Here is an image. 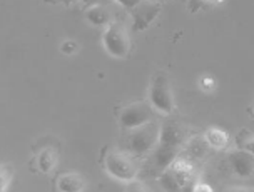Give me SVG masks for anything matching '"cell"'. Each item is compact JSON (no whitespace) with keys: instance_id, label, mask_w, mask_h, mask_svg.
Instances as JSON below:
<instances>
[{"instance_id":"cell-1","label":"cell","mask_w":254,"mask_h":192,"mask_svg":"<svg viewBox=\"0 0 254 192\" xmlns=\"http://www.w3.org/2000/svg\"><path fill=\"white\" fill-rule=\"evenodd\" d=\"M104 169L111 177L121 181V182H129L134 181L137 176V164L130 155H127L119 150H109L104 157Z\"/></svg>"},{"instance_id":"cell-2","label":"cell","mask_w":254,"mask_h":192,"mask_svg":"<svg viewBox=\"0 0 254 192\" xmlns=\"http://www.w3.org/2000/svg\"><path fill=\"white\" fill-rule=\"evenodd\" d=\"M149 102L154 111H157L159 114H169L174 111V97H172L169 80L164 74H156L149 87Z\"/></svg>"},{"instance_id":"cell-3","label":"cell","mask_w":254,"mask_h":192,"mask_svg":"<svg viewBox=\"0 0 254 192\" xmlns=\"http://www.w3.org/2000/svg\"><path fill=\"white\" fill-rule=\"evenodd\" d=\"M161 137V127L156 122H147V124L135 127L129 135V149L135 155L147 154L159 144Z\"/></svg>"},{"instance_id":"cell-4","label":"cell","mask_w":254,"mask_h":192,"mask_svg":"<svg viewBox=\"0 0 254 192\" xmlns=\"http://www.w3.org/2000/svg\"><path fill=\"white\" fill-rule=\"evenodd\" d=\"M102 45L109 56L116 59H124L129 56L130 40L127 30L121 24H111L102 34Z\"/></svg>"},{"instance_id":"cell-5","label":"cell","mask_w":254,"mask_h":192,"mask_svg":"<svg viewBox=\"0 0 254 192\" xmlns=\"http://www.w3.org/2000/svg\"><path fill=\"white\" fill-rule=\"evenodd\" d=\"M152 121V107L146 102H134L121 111L119 122L124 129L132 130Z\"/></svg>"},{"instance_id":"cell-6","label":"cell","mask_w":254,"mask_h":192,"mask_svg":"<svg viewBox=\"0 0 254 192\" xmlns=\"http://www.w3.org/2000/svg\"><path fill=\"white\" fill-rule=\"evenodd\" d=\"M161 12V5L157 3H151V0L147 2H140L137 7L132 8V27L135 32L146 30L149 25L152 24L154 19Z\"/></svg>"},{"instance_id":"cell-7","label":"cell","mask_w":254,"mask_h":192,"mask_svg":"<svg viewBox=\"0 0 254 192\" xmlns=\"http://www.w3.org/2000/svg\"><path fill=\"white\" fill-rule=\"evenodd\" d=\"M228 162H229V167L238 177H251L254 174V155L246 152V150H233L229 152L228 155Z\"/></svg>"},{"instance_id":"cell-8","label":"cell","mask_w":254,"mask_h":192,"mask_svg":"<svg viewBox=\"0 0 254 192\" xmlns=\"http://www.w3.org/2000/svg\"><path fill=\"white\" fill-rule=\"evenodd\" d=\"M59 192H82L85 191V181L79 172H64L56 182Z\"/></svg>"},{"instance_id":"cell-9","label":"cell","mask_w":254,"mask_h":192,"mask_svg":"<svg viewBox=\"0 0 254 192\" xmlns=\"http://www.w3.org/2000/svg\"><path fill=\"white\" fill-rule=\"evenodd\" d=\"M178 154H179V147H176V145L157 144V149L154 152V166L162 172L166 167H169L174 162Z\"/></svg>"},{"instance_id":"cell-10","label":"cell","mask_w":254,"mask_h":192,"mask_svg":"<svg viewBox=\"0 0 254 192\" xmlns=\"http://www.w3.org/2000/svg\"><path fill=\"white\" fill-rule=\"evenodd\" d=\"M167 169H169V171L174 174V177L178 179V182L181 184V187H183V189L189 184V181L192 179V176H194V166H192V162L186 161V159L176 157L174 162H172Z\"/></svg>"},{"instance_id":"cell-11","label":"cell","mask_w":254,"mask_h":192,"mask_svg":"<svg viewBox=\"0 0 254 192\" xmlns=\"http://www.w3.org/2000/svg\"><path fill=\"white\" fill-rule=\"evenodd\" d=\"M35 166H37V171L42 174L52 172L57 166V152L51 147L42 149L35 157Z\"/></svg>"},{"instance_id":"cell-12","label":"cell","mask_w":254,"mask_h":192,"mask_svg":"<svg viewBox=\"0 0 254 192\" xmlns=\"http://www.w3.org/2000/svg\"><path fill=\"white\" fill-rule=\"evenodd\" d=\"M204 139L209 144V147L222 150L228 147L229 144V134L226 130H222L221 127H209L204 134Z\"/></svg>"},{"instance_id":"cell-13","label":"cell","mask_w":254,"mask_h":192,"mask_svg":"<svg viewBox=\"0 0 254 192\" xmlns=\"http://www.w3.org/2000/svg\"><path fill=\"white\" fill-rule=\"evenodd\" d=\"M159 144L176 145L181 147L183 144V132L176 124H166L161 127V137H159Z\"/></svg>"},{"instance_id":"cell-14","label":"cell","mask_w":254,"mask_h":192,"mask_svg":"<svg viewBox=\"0 0 254 192\" xmlns=\"http://www.w3.org/2000/svg\"><path fill=\"white\" fill-rule=\"evenodd\" d=\"M85 19H87L89 24H92L95 27H102L109 24L111 13H109V10L104 5H90L85 10Z\"/></svg>"},{"instance_id":"cell-15","label":"cell","mask_w":254,"mask_h":192,"mask_svg":"<svg viewBox=\"0 0 254 192\" xmlns=\"http://www.w3.org/2000/svg\"><path fill=\"white\" fill-rule=\"evenodd\" d=\"M236 147L254 155V132L248 129L239 130L238 135H236Z\"/></svg>"},{"instance_id":"cell-16","label":"cell","mask_w":254,"mask_h":192,"mask_svg":"<svg viewBox=\"0 0 254 192\" xmlns=\"http://www.w3.org/2000/svg\"><path fill=\"white\" fill-rule=\"evenodd\" d=\"M207 147H209V144L206 142L204 137H194V139L188 144V154L192 159H201L202 155L206 154Z\"/></svg>"},{"instance_id":"cell-17","label":"cell","mask_w":254,"mask_h":192,"mask_svg":"<svg viewBox=\"0 0 254 192\" xmlns=\"http://www.w3.org/2000/svg\"><path fill=\"white\" fill-rule=\"evenodd\" d=\"M159 182H161V187L164 191H181L183 187H181V184L178 182V179L174 177V174H172L169 169H164V171L161 172V177H159Z\"/></svg>"},{"instance_id":"cell-18","label":"cell","mask_w":254,"mask_h":192,"mask_svg":"<svg viewBox=\"0 0 254 192\" xmlns=\"http://www.w3.org/2000/svg\"><path fill=\"white\" fill-rule=\"evenodd\" d=\"M12 179H13V169L8 164H3L0 167V191H7Z\"/></svg>"},{"instance_id":"cell-19","label":"cell","mask_w":254,"mask_h":192,"mask_svg":"<svg viewBox=\"0 0 254 192\" xmlns=\"http://www.w3.org/2000/svg\"><path fill=\"white\" fill-rule=\"evenodd\" d=\"M59 49H61V52L64 54V56H74L77 50H79V44L72 39H65L61 42V47Z\"/></svg>"},{"instance_id":"cell-20","label":"cell","mask_w":254,"mask_h":192,"mask_svg":"<svg viewBox=\"0 0 254 192\" xmlns=\"http://www.w3.org/2000/svg\"><path fill=\"white\" fill-rule=\"evenodd\" d=\"M216 79L214 77H211V75H202L201 79H199V87L204 90L206 94H211V92H214L216 90Z\"/></svg>"},{"instance_id":"cell-21","label":"cell","mask_w":254,"mask_h":192,"mask_svg":"<svg viewBox=\"0 0 254 192\" xmlns=\"http://www.w3.org/2000/svg\"><path fill=\"white\" fill-rule=\"evenodd\" d=\"M192 191L194 192H212L214 189L209 186V184H204V182H199V184H196L192 187Z\"/></svg>"},{"instance_id":"cell-22","label":"cell","mask_w":254,"mask_h":192,"mask_svg":"<svg viewBox=\"0 0 254 192\" xmlns=\"http://www.w3.org/2000/svg\"><path fill=\"white\" fill-rule=\"evenodd\" d=\"M116 2H119L121 5H124L126 8H134L139 5L140 0H116Z\"/></svg>"},{"instance_id":"cell-23","label":"cell","mask_w":254,"mask_h":192,"mask_svg":"<svg viewBox=\"0 0 254 192\" xmlns=\"http://www.w3.org/2000/svg\"><path fill=\"white\" fill-rule=\"evenodd\" d=\"M206 3H212V5H217V3H222L224 0H204Z\"/></svg>"},{"instance_id":"cell-24","label":"cell","mask_w":254,"mask_h":192,"mask_svg":"<svg viewBox=\"0 0 254 192\" xmlns=\"http://www.w3.org/2000/svg\"><path fill=\"white\" fill-rule=\"evenodd\" d=\"M69 2H75V0H69Z\"/></svg>"}]
</instances>
